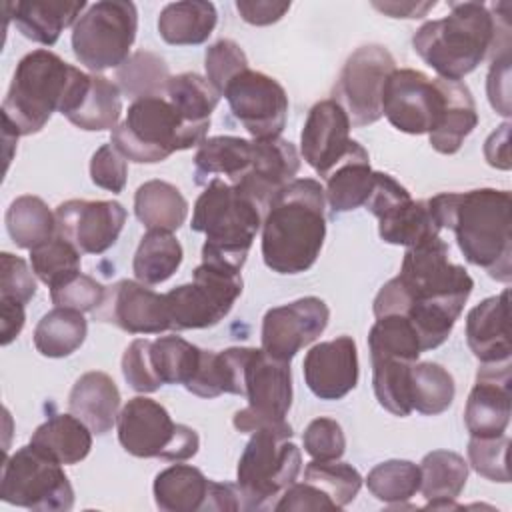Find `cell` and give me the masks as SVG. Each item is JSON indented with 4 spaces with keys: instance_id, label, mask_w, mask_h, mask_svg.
Returning a JSON list of instances; mask_svg holds the SVG:
<instances>
[{
    "instance_id": "1",
    "label": "cell",
    "mask_w": 512,
    "mask_h": 512,
    "mask_svg": "<svg viewBox=\"0 0 512 512\" xmlns=\"http://www.w3.org/2000/svg\"><path fill=\"white\" fill-rule=\"evenodd\" d=\"M474 280L464 266L448 260V244L434 236L404 252L400 274L374 298V316L402 314L416 328L422 352L448 340Z\"/></svg>"
},
{
    "instance_id": "2",
    "label": "cell",
    "mask_w": 512,
    "mask_h": 512,
    "mask_svg": "<svg viewBox=\"0 0 512 512\" xmlns=\"http://www.w3.org/2000/svg\"><path fill=\"white\" fill-rule=\"evenodd\" d=\"M428 206L440 228L454 232L470 264L484 268L498 282L512 280V196L508 190L442 192L430 198Z\"/></svg>"
},
{
    "instance_id": "3",
    "label": "cell",
    "mask_w": 512,
    "mask_h": 512,
    "mask_svg": "<svg viewBox=\"0 0 512 512\" xmlns=\"http://www.w3.org/2000/svg\"><path fill=\"white\" fill-rule=\"evenodd\" d=\"M494 6L484 2H452L448 16L424 22L412 36L414 52L438 74L460 82L496 48L510 46V22H498ZM508 50V48H502Z\"/></svg>"
},
{
    "instance_id": "4",
    "label": "cell",
    "mask_w": 512,
    "mask_h": 512,
    "mask_svg": "<svg viewBox=\"0 0 512 512\" xmlns=\"http://www.w3.org/2000/svg\"><path fill=\"white\" fill-rule=\"evenodd\" d=\"M326 194L314 178H294L268 204L262 218V258L276 274L314 266L326 238Z\"/></svg>"
},
{
    "instance_id": "5",
    "label": "cell",
    "mask_w": 512,
    "mask_h": 512,
    "mask_svg": "<svg viewBox=\"0 0 512 512\" xmlns=\"http://www.w3.org/2000/svg\"><path fill=\"white\" fill-rule=\"evenodd\" d=\"M264 210L224 178H212L194 202L190 228L206 234L202 262L242 270Z\"/></svg>"
},
{
    "instance_id": "6",
    "label": "cell",
    "mask_w": 512,
    "mask_h": 512,
    "mask_svg": "<svg viewBox=\"0 0 512 512\" xmlns=\"http://www.w3.org/2000/svg\"><path fill=\"white\" fill-rule=\"evenodd\" d=\"M80 68L40 48L28 52L14 70L2 102L4 128L16 136L40 132L52 112H60Z\"/></svg>"
},
{
    "instance_id": "7",
    "label": "cell",
    "mask_w": 512,
    "mask_h": 512,
    "mask_svg": "<svg viewBox=\"0 0 512 512\" xmlns=\"http://www.w3.org/2000/svg\"><path fill=\"white\" fill-rule=\"evenodd\" d=\"M208 128L186 122L166 96H148L128 106L110 142L130 162L156 164L178 150L200 146Z\"/></svg>"
},
{
    "instance_id": "8",
    "label": "cell",
    "mask_w": 512,
    "mask_h": 512,
    "mask_svg": "<svg viewBox=\"0 0 512 512\" xmlns=\"http://www.w3.org/2000/svg\"><path fill=\"white\" fill-rule=\"evenodd\" d=\"M292 434L286 420L252 432L236 468L242 510H274L284 490L296 482L302 454L290 440Z\"/></svg>"
},
{
    "instance_id": "9",
    "label": "cell",
    "mask_w": 512,
    "mask_h": 512,
    "mask_svg": "<svg viewBox=\"0 0 512 512\" xmlns=\"http://www.w3.org/2000/svg\"><path fill=\"white\" fill-rule=\"evenodd\" d=\"M122 448L136 458H162L182 462L200 448L194 428L176 424L168 410L146 396L130 398L116 420Z\"/></svg>"
},
{
    "instance_id": "10",
    "label": "cell",
    "mask_w": 512,
    "mask_h": 512,
    "mask_svg": "<svg viewBox=\"0 0 512 512\" xmlns=\"http://www.w3.org/2000/svg\"><path fill=\"white\" fill-rule=\"evenodd\" d=\"M138 30V10L126 0H100L72 26V52L92 72L120 68Z\"/></svg>"
},
{
    "instance_id": "11",
    "label": "cell",
    "mask_w": 512,
    "mask_h": 512,
    "mask_svg": "<svg viewBox=\"0 0 512 512\" xmlns=\"http://www.w3.org/2000/svg\"><path fill=\"white\" fill-rule=\"evenodd\" d=\"M240 270L202 262L192 272V282L166 292L170 330H200L216 326L228 316L242 294Z\"/></svg>"
},
{
    "instance_id": "12",
    "label": "cell",
    "mask_w": 512,
    "mask_h": 512,
    "mask_svg": "<svg viewBox=\"0 0 512 512\" xmlns=\"http://www.w3.org/2000/svg\"><path fill=\"white\" fill-rule=\"evenodd\" d=\"M0 498L36 512H68L74 506V490L62 464L32 444L18 448L4 460Z\"/></svg>"
},
{
    "instance_id": "13",
    "label": "cell",
    "mask_w": 512,
    "mask_h": 512,
    "mask_svg": "<svg viewBox=\"0 0 512 512\" xmlns=\"http://www.w3.org/2000/svg\"><path fill=\"white\" fill-rule=\"evenodd\" d=\"M248 406L232 418L238 432L252 434L286 420L292 406L290 362L278 360L262 348H250L244 366V394Z\"/></svg>"
},
{
    "instance_id": "14",
    "label": "cell",
    "mask_w": 512,
    "mask_h": 512,
    "mask_svg": "<svg viewBox=\"0 0 512 512\" xmlns=\"http://www.w3.org/2000/svg\"><path fill=\"white\" fill-rule=\"evenodd\" d=\"M394 70V56L380 44L360 46L348 56L332 100L344 108L352 126H370L382 118V88Z\"/></svg>"
},
{
    "instance_id": "15",
    "label": "cell",
    "mask_w": 512,
    "mask_h": 512,
    "mask_svg": "<svg viewBox=\"0 0 512 512\" xmlns=\"http://www.w3.org/2000/svg\"><path fill=\"white\" fill-rule=\"evenodd\" d=\"M446 106L440 78L420 70L396 68L382 88V116L406 134H430L438 128Z\"/></svg>"
},
{
    "instance_id": "16",
    "label": "cell",
    "mask_w": 512,
    "mask_h": 512,
    "mask_svg": "<svg viewBox=\"0 0 512 512\" xmlns=\"http://www.w3.org/2000/svg\"><path fill=\"white\" fill-rule=\"evenodd\" d=\"M364 206L378 218V234L388 244L410 248L442 230L428 200H412L410 192L386 172H374V188Z\"/></svg>"
},
{
    "instance_id": "17",
    "label": "cell",
    "mask_w": 512,
    "mask_h": 512,
    "mask_svg": "<svg viewBox=\"0 0 512 512\" xmlns=\"http://www.w3.org/2000/svg\"><path fill=\"white\" fill-rule=\"evenodd\" d=\"M234 118L256 140L278 138L286 126L288 96L272 76L246 68L234 76L224 94Z\"/></svg>"
},
{
    "instance_id": "18",
    "label": "cell",
    "mask_w": 512,
    "mask_h": 512,
    "mask_svg": "<svg viewBox=\"0 0 512 512\" xmlns=\"http://www.w3.org/2000/svg\"><path fill=\"white\" fill-rule=\"evenodd\" d=\"M330 310L324 300L304 296L290 304L270 308L262 318V350L290 362L312 344L328 326Z\"/></svg>"
},
{
    "instance_id": "19",
    "label": "cell",
    "mask_w": 512,
    "mask_h": 512,
    "mask_svg": "<svg viewBox=\"0 0 512 512\" xmlns=\"http://www.w3.org/2000/svg\"><path fill=\"white\" fill-rule=\"evenodd\" d=\"M54 214L56 234L82 254L106 252L126 224V208L116 200H66Z\"/></svg>"
},
{
    "instance_id": "20",
    "label": "cell",
    "mask_w": 512,
    "mask_h": 512,
    "mask_svg": "<svg viewBox=\"0 0 512 512\" xmlns=\"http://www.w3.org/2000/svg\"><path fill=\"white\" fill-rule=\"evenodd\" d=\"M92 314L94 320L112 324L128 334H160L170 330L166 296L138 280H118L108 286Z\"/></svg>"
},
{
    "instance_id": "21",
    "label": "cell",
    "mask_w": 512,
    "mask_h": 512,
    "mask_svg": "<svg viewBox=\"0 0 512 512\" xmlns=\"http://www.w3.org/2000/svg\"><path fill=\"white\" fill-rule=\"evenodd\" d=\"M510 414V360L480 364L476 384L464 408V424L470 436L492 438L504 434L510 424Z\"/></svg>"
},
{
    "instance_id": "22",
    "label": "cell",
    "mask_w": 512,
    "mask_h": 512,
    "mask_svg": "<svg viewBox=\"0 0 512 512\" xmlns=\"http://www.w3.org/2000/svg\"><path fill=\"white\" fill-rule=\"evenodd\" d=\"M350 126L348 114L332 98L320 100L310 108L300 134V152L320 178H326L350 152L354 144L350 140Z\"/></svg>"
},
{
    "instance_id": "23",
    "label": "cell",
    "mask_w": 512,
    "mask_h": 512,
    "mask_svg": "<svg viewBox=\"0 0 512 512\" xmlns=\"http://www.w3.org/2000/svg\"><path fill=\"white\" fill-rule=\"evenodd\" d=\"M306 386L320 400H340L358 384V350L352 336L312 346L302 362Z\"/></svg>"
},
{
    "instance_id": "24",
    "label": "cell",
    "mask_w": 512,
    "mask_h": 512,
    "mask_svg": "<svg viewBox=\"0 0 512 512\" xmlns=\"http://www.w3.org/2000/svg\"><path fill=\"white\" fill-rule=\"evenodd\" d=\"M254 156L250 170L232 186L250 196L264 212L272 198L294 180L300 170V156L292 142L284 138L252 140Z\"/></svg>"
},
{
    "instance_id": "25",
    "label": "cell",
    "mask_w": 512,
    "mask_h": 512,
    "mask_svg": "<svg viewBox=\"0 0 512 512\" xmlns=\"http://www.w3.org/2000/svg\"><path fill=\"white\" fill-rule=\"evenodd\" d=\"M508 296L506 288L496 296L484 298L466 316V342L482 364L510 360Z\"/></svg>"
},
{
    "instance_id": "26",
    "label": "cell",
    "mask_w": 512,
    "mask_h": 512,
    "mask_svg": "<svg viewBox=\"0 0 512 512\" xmlns=\"http://www.w3.org/2000/svg\"><path fill=\"white\" fill-rule=\"evenodd\" d=\"M68 410L80 418L92 430V434L102 436L110 432L118 420L120 390L106 372H86L70 390Z\"/></svg>"
},
{
    "instance_id": "27",
    "label": "cell",
    "mask_w": 512,
    "mask_h": 512,
    "mask_svg": "<svg viewBox=\"0 0 512 512\" xmlns=\"http://www.w3.org/2000/svg\"><path fill=\"white\" fill-rule=\"evenodd\" d=\"M120 88L106 76L88 74L64 116L80 130H114L122 114Z\"/></svg>"
},
{
    "instance_id": "28",
    "label": "cell",
    "mask_w": 512,
    "mask_h": 512,
    "mask_svg": "<svg viewBox=\"0 0 512 512\" xmlns=\"http://www.w3.org/2000/svg\"><path fill=\"white\" fill-rule=\"evenodd\" d=\"M374 188V170L368 152L354 140L350 152L326 176V200L334 214L366 204Z\"/></svg>"
},
{
    "instance_id": "29",
    "label": "cell",
    "mask_w": 512,
    "mask_h": 512,
    "mask_svg": "<svg viewBox=\"0 0 512 512\" xmlns=\"http://www.w3.org/2000/svg\"><path fill=\"white\" fill-rule=\"evenodd\" d=\"M12 20L22 36L52 46L64 28L74 26L86 8L84 0H24L12 4Z\"/></svg>"
},
{
    "instance_id": "30",
    "label": "cell",
    "mask_w": 512,
    "mask_h": 512,
    "mask_svg": "<svg viewBox=\"0 0 512 512\" xmlns=\"http://www.w3.org/2000/svg\"><path fill=\"white\" fill-rule=\"evenodd\" d=\"M250 346H232L220 352L202 350L196 374L184 386L200 398H216L220 394H244V366Z\"/></svg>"
},
{
    "instance_id": "31",
    "label": "cell",
    "mask_w": 512,
    "mask_h": 512,
    "mask_svg": "<svg viewBox=\"0 0 512 512\" xmlns=\"http://www.w3.org/2000/svg\"><path fill=\"white\" fill-rule=\"evenodd\" d=\"M30 444L50 460L72 466L90 454L92 430L74 414H54L32 432Z\"/></svg>"
},
{
    "instance_id": "32",
    "label": "cell",
    "mask_w": 512,
    "mask_h": 512,
    "mask_svg": "<svg viewBox=\"0 0 512 512\" xmlns=\"http://www.w3.org/2000/svg\"><path fill=\"white\" fill-rule=\"evenodd\" d=\"M210 484L200 468L174 464L154 478V502L164 512H198L208 508Z\"/></svg>"
},
{
    "instance_id": "33",
    "label": "cell",
    "mask_w": 512,
    "mask_h": 512,
    "mask_svg": "<svg viewBox=\"0 0 512 512\" xmlns=\"http://www.w3.org/2000/svg\"><path fill=\"white\" fill-rule=\"evenodd\" d=\"M252 140L240 136H212L206 138L194 156L196 184H208V178L224 176L226 182L236 184L252 164Z\"/></svg>"
},
{
    "instance_id": "34",
    "label": "cell",
    "mask_w": 512,
    "mask_h": 512,
    "mask_svg": "<svg viewBox=\"0 0 512 512\" xmlns=\"http://www.w3.org/2000/svg\"><path fill=\"white\" fill-rule=\"evenodd\" d=\"M466 480L468 464L452 450H432L420 462V492L428 500L426 508H458L454 500Z\"/></svg>"
},
{
    "instance_id": "35",
    "label": "cell",
    "mask_w": 512,
    "mask_h": 512,
    "mask_svg": "<svg viewBox=\"0 0 512 512\" xmlns=\"http://www.w3.org/2000/svg\"><path fill=\"white\" fill-rule=\"evenodd\" d=\"M218 12L212 2L184 0L166 4L158 16V34L172 46H196L216 28Z\"/></svg>"
},
{
    "instance_id": "36",
    "label": "cell",
    "mask_w": 512,
    "mask_h": 512,
    "mask_svg": "<svg viewBox=\"0 0 512 512\" xmlns=\"http://www.w3.org/2000/svg\"><path fill=\"white\" fill-rule=\"evenodd\" d=\"M442 80L446 106L442 120L434 132L428 134L430 144L440 154H456L464 138L476 128L478 112L472 92L466 84L454 80Z\"/></svg>"
},
{
    "instance_id": "37",
    "label": "cell",
    "mask_w": 512,
    "mask_h": 512,
    "mask_svg": "<svg viewBox=\"0 0 512 512\" xmlns=\"http://www.w3.org/2000/svg\"><path fill=\"white\" fill-rule=\"evenodd\" d=\"M134 214L146 230H178L188 216L182 192L164 180H148L134 194Z\"/></svg>"
},
{
    "instance_id": "38",
    "label": "cell",
    "mask_w": 512,
    "mask_h": 512,
    "mask_svg": "<svg viewBox=\"0 0 512 512\" xmlns=\"http://www.w3.org/2000/svg\"><path fill=\"white\" fill-rule=\"evenodd\" d=\"M184 250L172 232L148 230L134 254L132 272L146 286L166 282L182 264Z\"/></svg>"
},
{
    "instance_id": "39",
    "label": "cell",
    "mask_w": 512,
    "mask_h": 512,
    "mask_svg": "<svg viewBox=\"0 0 512 512\" xmlns=\"http://www.w3.org/2000/svg\"><path fill=\"white\" fill-rule=\"evenodd\" d=\"M84 312L72 308H52L34 328V346L46 358H64L76 352L86 340L88 322Z\"/></svg>"
},
{
    "instance_id": "40",
    "label": "cell",
    "mask_w": 512,
    "mask_h": 512,
    "mask_svg": "<svg viewBox=\"0 0 512 512\" xmlns=\"http://www.w3.org/2000/svg\"><path fill=\"white\" fill-rule=\"evenodd\" d=\"M6 228L18 248L32 250L56 236V214L38 196H18L6 210Z\"/></svg>"
},
{
    "instance_id": "41",
    "label": "cell",
    "mask_w": 512,
    "mask_h": 512,
    "mask_svg": "<svg viewBox=\"0 0 512 512\" xmlns=\"http://www.w3.org/2000/svg\"><path fill=\"white\" fill-rule=\"evenodd\" d=\"M164 96L186 122L198 126H210V114L220 102V92L196 72L170 76Z\"/></svg>"
},
{
    "instance_id": "42",
    "label": "cell",
    "mask_w": 512,
    "mask_h": 512,
    "mask_svg": "<svg viewBox=\"0 0 512 512\" xmlns=\"http://www.w3.org/2000/svg\"><path fill=\"white\" fill-rule=\"evenodd\" d=\"M456 386L452 374L436 362H414L410 370V402L412 410L436 416L454 402Z\"/></svg>"
},
{
    "instance_id": "43",
    "label": "cell",
    "mask_w": 512,
    "mask_h": 512,
    "mask_svg": "<svg viewBox=\"0 0 512 512\" xmlns=\"http://www.w3.org/2000/svg\"><path fill=\"white\" fill-rule=\"evenodd\" d=\"M116 80L120 92L132 100L164 96L166 84L170 80V70L162 56L140 50L128 56V60L120 68H116Z\"/></svg>"
},
{
    "instance_id": "44",
    "label": "cell",
    "mask_w": 512,
    "mask_h": 512,
    "mask_svg": "<svg viewBox=\"0 0 512 512\" xmlns=\"http://www.w3.org/2000/svg\"><path fill=\"white\" fill-rule=\"evenodd\" d=\"M370 358H400L416 362L422 354V344L416 328L402 314L378 316L368 332Z\"/></svg>"
},
{
    "instance_id": "45",
    "label": "cell",
    "mask_w": 512,
    "mask_h": 512,
    "mask_svg": "<svg viewBox=\"0 0 512 512\" xmlns=\"http://www.w3.org/2000/svg\"><path fill=\"white\" fill-rule=\"evenodd\" d=\"M202 348L182 336H160L150 342V362L160 384H188L200 364Z\"/></svg>"
},
{
    "instance_id": "46",
    "label": "cell",
    "mask_w": 512,
    "mask_h": 512,
    "mask_svg": "<svg viewBox=\"0 0 512 512\" xmlns=\"http://www.w3.org/2000/svg\"><path fill=\"white\" fill-rule=\"evenodd\" d=\"M372 360V388L378 404L394 416H408L410 402V370L414 362L400 358H370Z\"/></svg>"
},
{
    "instance_id": "47",
    "label": "cell",
    "mask_w": 512,
    "mask_h": 512,
    "mask_svg": "<svg viewBox=\"0 0 512 512\" xmlns=\"http://www.w3.org/2000/svg\"><path fill=\"white\" fill-rule=\"evenodd\" d=\"M366 486L376 500L402 506L420 490V466L410 460L380 462L368 472Z\"/></svg>"
},
{
    "instance_id": "48",
    "label": "cell",
    "mask_w": 512,
    "mask_h": 512,
    "mask_svg": "<svg viewBox=\"0 0 512 512\" xmlns=\"http://www.w3.org/2000/svg\"><path fill=\"white\" fill-rule=\"evenodd\" d=\"M304 480L328 494L338 510L350 504L362 486L360 472L352 464L340 462V458L312 460L304 468Z\"/></svg>"
},
{
    "instance_id": "49",
    "label": "cell",
    "mask_w": 512,
    "mask_h": 512,
    "mask_svg": "<svg viewBox=\"0 0 512 512\" xmlns=\"http://www.w3.org/2000/svg\"><path fill=\"white\" fill-rule=\"evenodd\" d=\"M80 256L82 252L74 244L56 234L30 250V266L36 278L52 288L80 272Z\"/></svg>"
},
{
    "instance_id": "50",
    "label": "cell",
    "mask_w": 512,
    "mask_h": 512,
    "mask_svg": "<svg viewBox=\"0 0 512 512\" xmlns=\"http://www.w3.org/2000/svg\"><path fill=\"white\" fill-rule=\"evenodd\" d=\"M508 448H510V438L506 434L492 436V438L470 436V442H468L470 466L480 476L492 482L506 484L510 480Z\"/></svg>"
},
{
    "instance_id": "51",
    "label": "cell",
    "mask_w": 512,
    "mask_h": 512,
    "mask_svg": "<svg viewBox=\"0 0 512 512\" xmlns=\"http://www.w3.org/2000/svg\"><path fill=\"white\" fill-rule=\"evenodd\" d=\"M204 68H206V80L222 96L228 82L248 68V58L240 48V44H236L234 40L222 38L206 48Z\"/></svg>"
},
{
    "instance_id": "52",
    "label": "cell",
    "mask_w": 512,
    "mask_h": 512,
    "mask_svg": "<svg viewBox=\"0 0 512 512\" xmlns=\"http://www.w3.org/2000/svg\"><path fill=\"white\" fill-rule=\"evenodd\" d=\"M104 292H106V286H102L96 278L76 272L74 276L50 288V300L54 306H60V308L94 312L96 306L102 302Z\"/></svg>"
},
{
    "instance_id": "53",
    "label": "cell",
    "mask_w": 512,
    "mask_h": 512,
    "mask_svg": "<svg viewBox=\"0 0 512 512\" xmlns=\"http://www.w3.org/2000/svg\"><path fill=\"white\" fill-rule=\"evenodd\" d=\"M302 442L312 460H338L346 452L344 430L332 418H314L306 426Z\"/></svg>"
},
{
    "instance_id": "54",
    "label": "cell",
    "mask_w": 512,
    "mask_h": 512,
    "mask_svg": "<svg viewBox=\"0 0 512 512\" xmlns=\"http://www.w3.org/2000/svg\"><path fill=\"white\" fill-rule=\"evenodd\" d=\"M34 270L20 256L10 252L0 254V298L28 304L36 294Z\"/></svg>"
},
{
    "instance_id": "55",
    "label": "cell",
    "mask_w": 512,
    "mask_h": 512,
    "mask_svg": "<svg viewBox=\"0 0 512 512\" xmlns=\"http://www.w3.org/2000/svg\"><path fill=\"white\" fill-rule=\"evenodd\" d=\"M150 342L146 338H138L130 342V346L124 350L122 356V374L128 386L136 392L148 394L158 390L162 384L154 374L152 362H150Z\"/></svg>"
},
{
    "instance_id": "56",
    "label": "cell",
    "mask_w": 512,
    "mask_h": 512,
    "mask_svg": "<svg viewBox=\"0 0 512 512\" xmlns=\"http://www.w3.org/2000/svg\"><path fill=\"white\" fill-rule=\"evenodd\" d=\"M128 164L126 158L110 144H102L90 160V178L98 188L108 192H122L126 186Z\"/></svg>"
},
{
    "instance_id": "57",
    "label": "cell",
    "mask_w": 512,
    "mask_h": 512,
    "mask_svg": "<svg viewBox=\"0 0 512 512\" xmlns=\"http://www.w3.org/2000/svg\"><path fill=\"white\" fill-rule=\"evenodd\" d=\"M274 510L278 512H292V510H336V504L330 500L328 494H324L318 486L310 482H300L292 484L284 490V494L278 498L274 504Z\"/></svg>"
},
{
    "instance_id": "58",
    "label": "cell",
    "mask_w": 512,
    "mask_h": 512,
    "mask_svg": "<svg viewBox=\"0 0 512 512\" xmlns=\"http://www.w3.org/2000/svg\"><path fill=\"white\" fill-rule=\"evenodd\" d=\"M486 92L490 106L504 118H508L510 112V50L496 54L488 72L486 80Z\"/></svg>"
},
{
    "instance_id": "59",
    "label": "cell",
    "mask_w": 512,
    "mask_h": 512,
    "mask_svg": "<svg viewBox=\"0 0 512 512\" xmlns=\"http://www.w3.org/2000/svg\"><path fill=\"white\" fill-rule=\"evenodd\" d=\"M236 10L242 20L254 26H268L278 22L288 10L290 2H274V0H238Z\"/></svg>"
},
{
    "instance_id": "60",
    "label": "cell",
    "mask_w": 512,
    "mask_h": 512,
    "mask_svg": "<svg viewBox=\"0 0 512 512\" xmlns=\"http://www.w3.org/2000/svg\"><path fill=\"white\" fill-rule=\"evenodd\" d=\"M510 122H504L498 126L484 142V158L490 166L498 170H510V152H508V142H510Z\"/></svg>"
},
{
    "instance_id": "61",
    "label": "cell",
    "mask_w": 512,
    "mask_h": 512,
    "mask_svg": "<svg viewBox=\"0 0 512 512\" xmlns=\"http://www.w3.org/2000/svg\"><path fill=\"white\" fill-rule=\"evenodd\" d=\"M0 320H2V346H8L24 328L26 314H24V304L16 300H6L0 298Z\"/></svg>"
},
{
    "instance_id": "62",
    "label": "cell",
    "mask_w": 512,
    "mask_h": 512,
    "mask_svg": "<svg viewBox=\"0 0 512 512\" xmlns=\"http://www.w3.org/2000/svg\"><path fill=\"white\" fill-rule=\"evenodd\" d=\"M372 6L392 18H422L436 2H372Z\"/></svg>"
}]
</instances>
